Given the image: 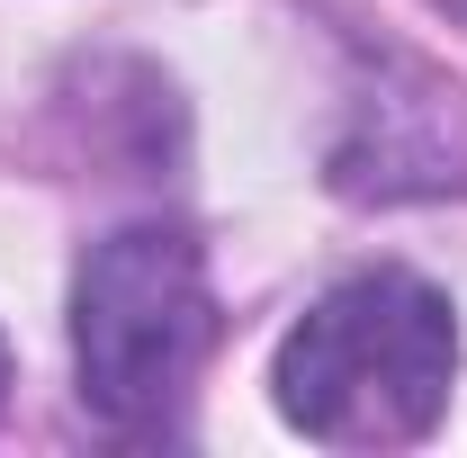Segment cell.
Instances as JSON below:
<instances>
[{"mask_svg":"<svg viewBox=\"0 0 467 458\" xmlns=\"http://www.w3.org/2000/svg\"><path fill=\"white\" fill-rule=\"evenodd\" d=\"M0 396H9V350H0Z\"/></svg>","mask_w":467,"mask_h":458,"instance_id":"obj_3","label":"cell"},{"mask_svg":"<svg viewBox=\"0 0 467 458\" xmlns=\"http://www.w3.org/2000/svg\"><path fill=\"white\" fill-rule=\"evenodd\" d=\"M207 342H216V297H207V261L189 234L126 225L90 243L72 279V369L99 422L162 432L198 387Z\"/></svg>","mask_w":467,"mask_h":458,"instance_id":"obj_2","label":"cell"},{"mask_svg":"<svg viewBox=\"0 0 467 458\" xmlns=\"http://www.w3.org/2000/svg\"><path fill=\"white\" fill-rule=\"evenodd\" d=\"M450 9H459V18H467V0H450Z\"/></svg>","mask_w":467,"mask_h":458,"instance_id":"obj_4","label":"cell"},{"mask_svg":"<svg viewBox=\"0 0 467 458\" xmlns=\"http://www.w3.org/2000/svg\"><path fill=\"white\" fill-rule=\"evenodd\" d=\"M459 369L450 297L413 270H359L279 342V413L324 450H405L441 422Z\"/></svg>","mask_w":467,"mask_h":458,"instance_id":"obj_1","label":"cell"}]
</instances>
